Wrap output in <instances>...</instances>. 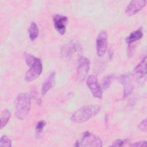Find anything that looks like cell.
<instances>
[{"label":"cell","instance_id":"18","mask_svg":"<svg viewBox=\"0 0 147 147\" xmlns=\"http://www.w3.org/2000/svg\"><path fill=\"white\" fill-rule=\"evenodd\" d=\"M113 79L112 75H107L104 78L102 82V87L104 89H107L109 87Z\"/></svg>","mask_w":147,"mask_h":147},{"label":"cell","instance_id":"15","mask_svg":"<svg viewBox=\"0 0 147 147\" xmlns=\"http://www.w3.org/2000/svg\"><path fill=\"white\" fill-rule=\"evenodd\" d=\"M143 33L141 29H137L132 32L126 39V42L127 44H131L137 40H139L142 37Z\"/></svg>","mask_w":147,"mask_h":147},{"label":"cell","instance_id":"13","mask_svg":"<svg viewBox=\"0 0 147 147\" xmlns=\"http://www.w3.org/2000/svg\"><path fill=\"white\" fill-rule=\"evenodd\" d=\"M55 77L56 73L55 72H52L48 76L42 86L41 94L42 95H45L53 86L55 81Z\"/></svg>","mask_w":147,"mask_h":147},{"label":"cell","instance_id":"9","mask_svg":"<svg viewBox=\"0 0 147 147\" xmlns=\"http://www.w3.org/2000/svg\"><path fill=\"white\" fill-rule=\"evenodd\" d=\"M80 51V46L75 42H71L63 47L61 52L63 56L67 59H71L74 56L79 53Z\"/></svg>","mask_w":147,"mask_h":147},{"label":"cell","instance_id":"3","mask_svg":"<svg viewBox=\"0 0 147 147\" xmlns=\"http://www.w3.org/2000/svg\"><path fill=\"white\" fill-rule=\"evenodd\" d=\"M75 146L100 147L103 146L101 139L95 134L89 131L84 132L79 140L75 142Z\"/></svg>","mask_w":147,"mask_h":147},{"label":"cell","instance_id":"19","mask_svg":"<svg viewBox=\"0 0 147 147\" xmlns=\"http://www.w3.org/2000/svg\"><path fill=\"white\" fill-rule=\"evenodd\" d=\"M45 124H46L45 122L43 120L40 121L39 122H37V123L36 124V134H40L42 132L44 126H45Z\"/></svg>","mask_w":147,"mask_h":147},{"label":"cell","instance_id":"14","mask_svg":"<svg viewBox=\"0 0 147 147\" xmlns=\"http://www.w3.org/2000/svg\"><path fill=\"white\" fill-rule=\"evenodd\" d=\"M28 32L29 38L31 41H34L38 37L39 34V29L36 22H31L28 29Z\"/></svg>","mask_w":147,"mask_h":147},{"label":"cell","instance_id":"12","mask_svg":"<svg viewBox=\"0 0 147 147\" xmlns=\"http://www.w3.org/2000/svg\"><path fill=\"white\" fill-rule=\"evenodd\" d=\"M121 82L123 86V97H127L131 94L133 90L130 76L127 74L122 75L121 77Z\"/></svg>","mask_w":147,"mask_h":147},{"label":"cell","instance_id":"4","mask_svg":"<svg viewBox=\"0 0 147 147\" xmlns=\"http://www.w3.org/2000/svg\"><path fill=\"white\" fill-rule=\"evenodd\" d=\"M30 69L26 72L25 76V80L30 82L37 79L42 71V64L39 59H36L35 61L30 66Z\"/></svg>","mask_w":147,"mask_h":147},{"label":"cell","instance_id":"5","mask_svg":"<svg viewBox=\"0 0 147 147\" xmlns=\"http://www.w3.org/2000/svg\"><path fill=\"white\" fill-rule=\"evenodd\" d=\"M108 44V36L107 32L105 30H101L96 40V49L97 55L101 57L103 56L107 50Z\"/></svg>","mask_w":147,"mask_h":147},{"label":"cell","instance_id":"17","mask_svg":"<svg viewBox=\"0 0 147 147\" xmlns=\"http://www.w3.org/2000/svg\"><path fill=\"white\" fill-rule=\"evenodd\" d=\"M0 146L1 147H11L12 146L11 140L6 136H2L0 139Z\"/></svg>","mask_w":147,"mask_h":147},{"label":"cell","instance_id":"20","mask_svg":"<svg viewBox=\"0 0 147 147\" xmlns=\"http://www.w3.org/2000/svg\"><path fill=\"white\" fill-rule=\"evenodd\" d=\"M25 61L26 63L27 64V65H28L29 66H30L36 60V57H35L34 56L32 55H29V54H26L25 55Z\"/></svg>","mask_w":147,"mask_h":147},{"label":"cell","instance_id":"23","mask_svg":"<svg viewBox=\"0 0 147 147\" xmlns=\"http://www.w3.org/2000/svg\"><path fill=\"white\" fill-rule=\"evenodd\" d=\"M146 141H138L134 143H133L130 145L131 146H146Z\"/></svg>","mask_w":147,"mask_h":147},{"label":"cell","instance_id":"8","mask_svg":"<svg viewBox=\"0 0 147 147\" xmlns=\"http://www.w3.org/2000/svg\"><path fill=\"white\" fill-rule=\"evenodd\" d=\"M53 20L56 30L61 34H64L68 24L67 17L60 14H55L53 17Z\"/></svg>","mask_w":147,"mask_h":147},{"label":"cell","instance_id":"21","mask_svg":"<svg viewBox=\"0 0 147 147\" xmlns=\"http://www.w3.org/2000/svg\"><path fill=\"white\" fill-rule=\"evenodd\" d=\"M146 118L144 119L138 125V128L139 130L142 131H146L147 130V124H146Z\"/></svg>","mask_w":147,"mask_h":147},{"label":"cell","instance_id":"16","mask_svg":"<svg viewBox=\"0 0 147 147\" xmlns=\"http://www.w3.org/2000/svg\"><path fill=\"white\" fill-rule=\"evenodd\" d=\"M11 117V113L10 112L6 109L3 110L1 112V128L2 129L3 127H4L6 124L8 123L10 118Z\"/></svg>","mask_w":147,"mask_h":147},{"label":"cell","instance_id":"22","mask_svg":"<svg viewBox=\"0 0 147 147\" xmlns=\"http://www.w3.org/2000/svg\"><path fill=\"white\" fill-rule=\"evenodd\" d=\"M126 143L125 140H121V139H117L111 145L113 146H122Z\"/></svg>","mask_w":147,"mask_h":147},{"label":"cell","instance_id":"7","mask_svg":"<svg viewBox=\"0 0 147 147\" xmlns=\"http://www.w3.org/2000/svg\"><path fill=\"white\" fill-rule=\"evenodd\" d=\"M87 85L94 97L99 99L102 98V89L95 75H91L88 77L87 79Z\"/></svg>","mask_w":147,"mask_h":147},{"label":"cell","instance_id":"11","mask_svg":"<svg viewBox=\"0 0 147 147\" xmlns=\"http://www.w3.org/2000/svg\"><path fill=\"white\" fill-rule=\"evenodd\" d=\"M146 57L145 56L141 61L137 64L134 70V74L135 77L137 79H141L142 80H146Z\"/></svg>","mask_w":147,"mask_h":147},{"label":"cell","instance_id":"10","mask_svg":"<svg viewBox=\"0 0 147 147\" xmlns=\"http://www.w3.org/2000/svg\"><path fill=\"white\" fill-rule=\"evenodd\" d=\"M146 3L145 0L131 1L126 9V14L127 16H133L145 7Z\"/></svg>","mask_w":147,"mask_h":147},{"label":"cell","instance_id":"1","mask_svg":"<svg viewBox=\"0 0 147 147\" xmlns=\"http://www.w3.org/2000/svg\"><path fill=\"white\" fill-rule=\"evenodd\" d=\"M100 110V106L96 104L84 106L76 110L71 116V121L75 123H82L96 115Z\"/></svg>","mask_w":147,"mask_h":147},{"label":"cell","instance_id":"6","mask_svg":"<svg viewBox=\"0 0 147 147\" xmlns=\"http://www.w3.org/2000/svg\"><path fill=\"white\" fill-rule=\"evenodd\" d=\"M90 67V60L84 56H81L78 60L77 67V79L79 82H82L86 78Z\"/></svg>","mask_w":147,"mask_h":147},{"label":"cell","instance_id":"2","mask_svg":"<svg viewBox=\"0 0 147 147\" xmlns=\"http://www.w3.org/2000/svg\"><path fill=\"white\" fill-rule=\"evenodd\" d=\"M16 117L20 119H24L29 113L31 107V98L29 94L22 92L18 95L16 99Z\"/></svg>","mask_w":147,"mask_h":147}]
</instances>
